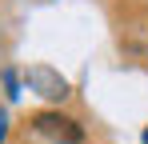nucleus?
I'll use <instances>...</instances> for the list:
<instances>
[{"instance_id": "20e7f679", "label": "nucleus", "mask_w": 148, "mask_h": 144, "mask_svg": "<svg viewBox=\"0 0 148 144\" xmlns=\"http://www.w3.org/2000/svg\"><path fill=\"white\" fill-rule=\"evenodd\" d=\"M144 144H148V128H144Z\"/></svg>"}, {"instance_id": "f03ea898", "label": "nucleus", "mask_w": 148, "mask_h": 144, "mask_svg": "<svg viewBox=\"0 0 148 144\" xmlns=\"http://www.w3.org/2000/svg\"><path fill=\"white\" fill-rule=\"evenodd\" d=\"M28 84L40 88V96H52V100H64V96H68V84H64L56 72H48V68H32L28 72Z\"/></svg>"}, {"instance_id": "f257e3e1", "label": "nucleus", "mask_w": 148, "mask_h": 144, "mask_svg": "<svg viewBox=\"0 0 148 144\" xmlns=\"http://www.w3.org/2000/svg\"><path fill=\"white\" fill-rule=\"evenodd\" d=\"M32 124H36V132H44V136H52L60 144H80L84 140V128L72 116H60V112H36Z\"/></svg>"}, {"instance_id": "7ed1b4c3", "label": "nucleus", "mask_w": 148, "mask_h": 144, "mask_svg": "<svg viewBox=\"0 0 148 144\" xmlns=\"http://www.w3.org/2000/svg\"><path fill=\"white\" fill-rule=\"evenodd\" d=\"M4 136H8V120H4V112H0V144H4Z\"/></svg>"}]
</instances>
